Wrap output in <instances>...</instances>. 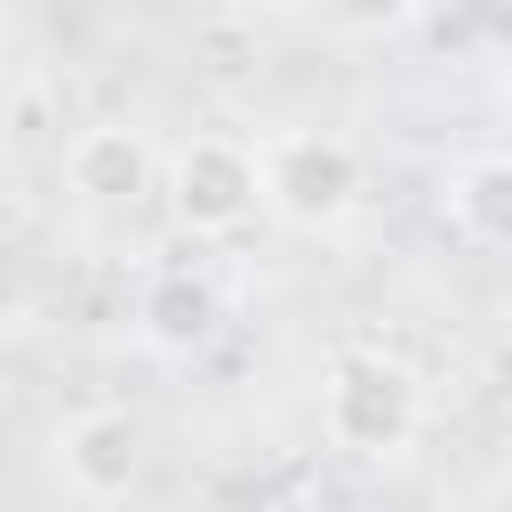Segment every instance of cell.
<instances>
[{"mask_svg":"<svg viewBox=\"0 0 512 512\" xmlns=\"http://www.w3.org/2000/svg\"><path fill=\"white\" fill-rule=\"evenodd\" d=\"M320 432L344 456L392 464L424 432V376L392 344H336L320 368Z\"/></svg>","mask_w":512,"mask_h":512,"instance_id":"cell-1","label":"cell"},{"mask_svg":"<svg viewBox=\"0 0 512 512\" xmlns=\"http://www.w3.org/2000/svg\"><path fill=\"white\" fill-rule=\"evenodd\" d=\"M160 200L176 216V232L192 240H232L240 224L264 216V168H256V136L232 128H200L160 160Z\"/></svg>","mask_w":512,"mask_h":512,"instance_id":"cell-2","label":"cell"},{"mask_svg":"<svg viewBox=\"0 0 512 512\" xmlns=\"http://www.w3.org/2000/svg\"><path fill=\"white\" fill-rule=\"evenodd\" d=\"M256 168H264V216L296 232H336L360 208V144L336 128H272L256 136Z\"/></svg>","mask_w":512,"mask_h":512,"instance_id":"cell-3","label":"cell"},{"mask_svg":"<svg viewBox=\"0 0 512 512\" xmlns=\"http://www.w3.org/2000/svg\"><path fill=\"white\" fill-rule=\"evenodd\" d=\"M144 456H152V432L136 408H72L56 424V480L80 496V504H120L136 480H144Z\"/></svg>","mask_w":512,"mask_h":512,"instance_id":"cell-4","label":"cell"},{"mask_svg":"<svg viewBox=\"0 0 512 512\" xmlns=\"http://www.w3.org/2000/svg\"><path fill=\"white\" fill-rule=\"evenodd\" d=\"M64 184L72 200L88 208H136L160 192V152L144 144V128L128 120H88L72 144H64Z\"/></svg>","mask_w":512,"mask_h":512,"instance_id":"cell-5","label":"cell"},{"mask_svg":"<svg viewBox=\"0 0 512 512\" xmlns=\"http://www.w3.org/2000/svg\"><path fill=\"white\" fill-rule=\"evenodd\" d=\"M136 336H144V352H160V360H200V352L224 336V296H216L192 264H160V272L136 288Z\"/></svg>","mask_w":512,"mask_h":512,"instance_id":"cell-6","label":"cell"},{"mask_svg":"<svg viewBox=\"0 0 512 512\" xmlns=\"http://www.w3.org/2000/svg\"><path fill=\"white\" fill-rule=\"evenodd\" d=\"M440 216L464 248L480 256H512V152H472L448 168L440 184Z\"/></svg>","mask_w":512,"mask_h":512,"instance_id":"cell-7","label":"cell"},{"mask_svg":"<svg viewBox=\"0 0 512 512\" xmlns=\"http://www.w3.org/2000/svg\"><path fill=\"white\" fill-rule=\"evenodd\" d=\"M424 16V0H320V24L344 40H400Z\"/></svg>","mask_w":512,"mask_h":512,"instance_id":"cell-8","label":"cell"},{"mask_svg":"<svg viewBox=\"0 0 512 512\" xmlns=\"http://www.w3.org/2000/svg\"><path fill=\"white\" fill-rule=\"evenodd\" d=\"M504 448H512V400H504Z\"/></svg>","mask_w":512,"mask_h":512,"instance_id":"cell-9","label":"cell"}]
</instances>
